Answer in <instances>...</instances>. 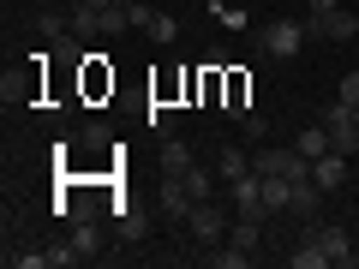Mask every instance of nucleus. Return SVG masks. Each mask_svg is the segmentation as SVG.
I'll list each match as a JSON object with an SVG mask.
<instances>
[{"instance_id": "1", "label": "nucleus", "mask_w": 359, "mask_h": 269, "mask_svg": "<svg viewBox=\"0 0 359 269\" xmlns=\"http://www.w3.org/2000/svg\"><path fill=\"white\" fill-rule=\"evenodd\" d=\"M299 240H318L323 251H330V263H341V269H353V263H359L353 233H347V228H335V221H306V228H299Z\"/></svg>"}, {"instance_id": "2", "label": "nucleus", "mask_w": 359, "mask_h": 269, "mask_svg": "<svg viewBox=\"0 0 359 269\" xmlns=\"http://www.w3.org/2000/svg\"><path fill=\"white\" fill-rule=\"evenodd\" d=\"M257 42H264V54H269V60H299L306 25H294V18H269V25L257 30Z\"/></svg>"}, {"instance_id": "3", "label": "nucleus", "mask_w": 359, "mask_h": 269, "mask_svg": "<svg viewBox=\"0 0 359 269\" xmlns=\"http://www.w3.org/2000/svg\"><path fill=\"white\" fill-rule=\"evenodd\" d=\"M228 204L240 209V216H252V221H269V204H264V174H257V167H245L240 179H228Z\"/></svg>"}, {"instance_id": "4", "label": "nucleus", "mask_w": 359, "mask_h": 269, "mask_svg": "<svg viewBox=\"0 0 359 269\" xmlns=\"http://www.w3.org/2000/svg\"><path fill=\"white\" fill-rule=\"evenodd\" d=\"M186 228H192V240H198V245H222V240H228V228H233V221H228V209H222L216 198H204V204H192Z\"/></svg>"}, {"instance_id": "5", "label": "nucleus", "mask_w": 359, "mask_h": 269, "mask_svg": "<svg viewBox=\"0 0 359 269\" xmlns=\"http://www.w3.org/2000/svg\"><path fill=\"white\" fill-rule=\"evenodd\" d=\"M252 167L264 179H299V174H311V162L299 150H276V144H264V150H252Z\"/></svg>"}, {"instance_id": "6", "label": "nucleus", "mask_w": 359, "mask_h": 269, "mask_svg": "<svg viewBox=\"0 0 359 269\" xmlns=\"http://www.w3.org/2000/svg\"><path fill=\"white\" fill-rule=\"evenodd\" d=\"M323 132H330V150L335 156H359V120H353V108H347V102L323 108Z\"/></svg>"}, {"instance_id": "7", "label": "nucleus", "mask_w": 359, "mask_h": 269, "mask_svg": "<svg viewBox=\"0 0 359 269\" xmlns=\"http://www.w3.org/2000/svg\"><path fill=\"white\" fill-rule=\"evenodd\" d=\"M306 36H323V42H353L359 36V13H311L306 18Z\"/></svg>"}, {"instance_id": "8", "label": "nucleus", "mask_w": 359, "mask_h": 269, "mask_svg": "<svg viewBox=\"0 0 359 269\" xmlns=\"http://www.w3.org/2000/svg\"><path fill=\"white\" fill-rule=\"evenodd\" d=\"M156 209H162L168 221H186V216H192V192L180 186V174H162V186H156Z\"/></svg>"}, {"instance_id": "9", "label": "nucleus", "mask_w": 359, "mask_h": 269, "mask_svg": "<svg viewBox=\"0 0 359 269\" xmlns=\"http://www.w3.org/2000/svg\"><path fill=\"white\" fill-rule=\"evenodd\" d=\"M347 167H353V156H335V150H323L318 162H311V179H318L323 192H341V186H347Z\"/></svg>"}, {"instance_id": "10", "label": "nucleus", "mask_w": 359, "mask_h": 269, "mask_svg": "<svg viewBox=\"0 0 359 269\" xmlns=\"http://www.w3.org/2000/svg\"><path fill=\"white\" fill-rule=\"evenodd\" d=\"M323 198H330V192H323L318 179H311V174H299V179H294V204H287V209H294L299 221H318V209H323Z\"/></svg>"}, {"instance_id": "11", "label": "nucleus", "mask_w": 359, "mask_h": 269, "mask_svg": "<svg viewBox=\"0 0 359 269\" xmlns=\"http://www.w3.org/2000/svg\"><path fill=\"white\" fill-rule=\"evenodd\" d=\"M192 162H198V156H192V144L168 132V138H162V150H156V167H162V174H186Z\"/></svg>"}, {"instance_id": "12", "label": "nucleus", "mask_w": 359, "mask_h": 269, "mask_svg": "<svg viewBox=\"0 0 359 269\" xmlns=\"http://www.w3.org/2000/svg\"><path fill=\"white\" fill-rule=\"evenodd\" d=\"M216 167H204V162H192L186 167V174H180V186H186V192H192V204H204V198H216Z\"/></svg>"}, {"instance_id": "13", "label": "nucleus", "mask_w": 359, "mask_h": 269, "mask_svg": "<svg viewBox=\"0 0 359 269\" xmlns=\"http://www.w3.org/2000/svg\"><path fill=\"white\" fill-rule=\"evenodd\" d=\"M72 251H78V263L102 251V221H96V216H78V228H72Z\"/></svg>"}, {"instance_id": "14", "label": "nucleus", "mask_w": 359, "mask_h": 269, "mask_svg": "<svg viewBox=\"0 0 359 269\" xmlns=\"http://www.w3.org/2000/svg\"><path fill=\"white\" fill-rule=\"evenodd\" d=\"M245 167H252V150H240V144H222L216 150V174L222 179H240Z\"/></svg>"}, {"instance_id": "15", "label": "nucleus", "mask_w": 359, "mask_h": 269, "mask_svg": "<svg viewBox=\"0 0 359 269\" xmlns=\"http://www.w3.org/2000/svg\"><path fill=\"white\" fill-rule=\"evenodd\" d=\"M228 245H240V251H257V245H264V221H252V216H240L228 228Z\"/></svg>"}, {"instance_id": "16", "label": "nucleus", "mask_w": 359, "mask_h": 269, "mask_svg": "<svg viewBox=\"0 0 359 269\" xmlns=\"http://www.w3.org/2000/svg\"><path fill=\"white\" fill-rule=\"evenodd\" d=\"M287 263H294V269H323V263H330V251H323L318 240H299L294 251H287Z\"/></svg>"}, {"instance_id": "17", "label": "nucleus", "mask_w": 359, "mask_h": 269, "mask_svg": "<svg viewBox=\"0 0 359 269\" xmlns=\"http://www.w3.org/2000/svg\"><path fill=\"white\" fill-rule=\"evenodd\" d=\"M264 204H269V216L287 209V204H294V179H264Z\"/></svg>"}, {"instance_id": "18", "label": "nucleus", "mask_w": 359, "mask_h": 269, "mask_svg": "<svg viewBox=\"0 0 359 269\" xmlns=\"http://www.w3.org/2000/svg\"><path fill=\"white\" fill-rule=\"evenodd\" d=\"M323 150H330V132H323V126H311V132H299V156H306V162H318Z\"/></svg>"}, {"instance_id": "19", "label": "nucleus", "mask_w": 359, "mask_h": 269, "mask_svg": "<svg viewBox=\"0 0 359 269\" xmlns=\"http://www.w3.org/2000/svg\"><path fill=\"white\" fill-rule=\"evenodd\" d=\"M174 36H180V18L174 13H156L150 18V42H174Z\"/></svg>"}, {"instance_id": "20", "label": "nucleus", "mask_w": 359, "mask_h": 269, "mask_svg": "<svg viewBox=\"0 0 359 269\" xmlns=\"http://www.w3.org/2000/svg\"><path fill=\"white\" fill-rule=\"evenodd\" d=\"M72 263H78L72 240H54V245H48V269H72Z\"/></svg>"}, {"instance_id": "21", "label": "nucleus", "mask_w": 359, "mask_h": 269, "mask_svg": "<svg viewBox=\"0 0 359 269\" xmlns=\"http://www.w3.org/2000/svg\"><path fill=\"white\" fill-rule=\"evenodd\" d=\"M150 132H162V138L174 132V108L168 102H150Z\"/></svg>"}, {"instance_id": "22", "label": "nucleus", "mask_w": 359, "mask_h": 269, "mask_svg": "<svg viewBox=\"0 0 359 269\" xmlns=\"http://www.w3.org/2000/svg\"><path fill=\"white\" fill-rule=\"evenodd\" d=\"M335 102H347V108H359V72H347V78H341V90H335Z\"/></svg>"}, {"instance_id": "23", "label": "nucleus", "mask_w": 359, "mask_h": 269, "mask_svg": "<svg viewBox=\"0 0 359 269\" xmlns=\"http://www.w3.org/2000/svg\"><path fill=\"white\" fill-rule=\"evenodd\" d=\"M36 30H42V42H72V36H66V25H60V18H36Z\"/></svg>"}, {"instance_id": "24", "label": "nucleus", "mask_w": 359, "mask_h": 269, "mask_svg": "<svg viewBox=\"0 0 359 269\" xmlns=\"http://www.w3.org/2000/svg\"><path fill=\"white\" fill-rule=\"evenodd\" d=\"M18 269H48V251H13Z\"/></svg>"}, {"instance_id": "25", "label": "nucleus", "mask_w": 359, "mask_h": 269, "mask_svg": "<svg viewBox=\"0 0 359 269\" xmlns=\"http://www.w3.org/2000/svg\"><path fill=\"white\" fill-rule=\"evenodd\" d=\"M120 240H144V216H120Z\"/></svg>"}, {"instance_id": "26", "label": "nucleus", "mask_w": 359, "mask_h": 269, "mask_svg": "<svg viewBox=\"0 0 359 269\" xmlns=\"http://www.w3.org/2000/svg\"><path fill=\"white\" fill-rule=\"evenodd\" d=\"M245 138H269V120L264 114H245Z\"/></svg>"}, {"instance_id": "27", "label": "nucleus", "mask_w": 359, "mask_h": 269, "mask_svg": "<svg viewBox=\"0 0 359 269\" xmlns=\"http://www.w3.org/2000/svg\"><path fill=\"white\" fill-rule=\"evenodd\" d=\"M78 6H84V13H96V18H102L108 6H114V0H78Z\"/></svg>"}, {"instance_id": "28", "label": "nucleus", "mask_w": 359, "mask_h": 269, "mask_svg": "<svg viewBox=\"0 0 359 269\" xmlns=\"http://www.w3.org/2000/svg\"><path fill=\"white\" fill-rule=\"evenodd\" d=\"M341 0H306V13H335Z\"/></svg>"}, {"instance_id": "29", "label": "nucleus", "mask_w": 359, "mask_h": 269, "mask_svg": "<svg viewBox=\"0 0 359 269\" xmlns=\"http://www.w3.org/2000/svg\"><path fill=\"white\" fill-rule=\"evenodd\" d=\"M353 120H359V108H353Z\"/></svg>"}]
</instances>
